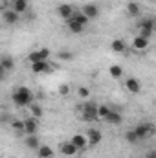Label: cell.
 <instances>
[{
    "label": "cell",
    "mask_w": 156,
    "mask_h": 158,
    "mask_svg": "<svg viewBox=\"0 0 156 158\" xmlns=\"http://www.w3.org/2000/svg\"><path fill=\"white\" fill-rule=\"evenodd\" d=\"M24 143H26V147H28V149L37 151V147L40 145L39 136H37V134H30V136H26V138H24Z\"/></svg>",
    "instance_id": "cell-18"
},
{
    "label": "cell",
    "mask_w": 156,
    "mask_h": 158,
    "mask_svg": "<svg viewBox=\"0 0 156 158\" xmlns=\"http://www.w3.org/2000/svg\"><path fill=\"white\" fill-rule=\"evenodd\" d=\"M79 109H81V118L84 121H99L97 119V103L88 101V103H83Z\"/></svg>",
    "instance_id": "cell-2"
},
{
    "label": "cell",
    "mask_w": 156,
    "mask_h": 158,
    "mask_svg": "<svg viewBox=\"0 0 156 158\" xmlns=\"http://www.w3.org/2000/svg\"><path fill=\"white\" fill-rule=\"evenodd\" d=\"M11 2H13V0H11Z\"/></svg>",
    "instance_id": "cell-36"
},
{
    "label": "cell",
    "mask_w": 156,
    "mask_h": 158,
    "mask_svg": "<svg viewBox=\"0 0 156 158\" xmlns=\"http://www.w3.org/2000/svg\"><path fill=\"white\" fill-rule=\"evenodd\" d=\"M11 129L15 132H24V119H13L11 121Z\"/></svg>",
    "instance_id": "cell-26"
},
{
    "label": "cell",
    "mask_w": 156,
    "mask_h": 158,
    "mask_svg": "<svg viewBox=\"0 0 156 158\" xmlns=\"http://www.w3.org/2000/svg\"><path fill=\"white\" fill-rule=\"evenodd\" d=\"M30 112H31V118H37V119H40L42 118V107H40L39 103H31L30 105Z\"/></svg>",
    "instance_id": "cell-24"
},
{
    "label": "cell",
    "mask_w": 156,
    "mask_h": 158,
    "mask_svg": "<svg viewBox=\"0 0 156 158\" xmlns=\"http://www.w3.org/2000/svg\"><path fill=\"white\" fill-rule=\"evenodd\" d=\"M125 88H127L130 94H138V92L142 90V85H140V81L136 77H127L125 79Z\"/></svg>",
    "instance_id": "cell-11"
},
{
    "label": "cell",
    "mask_w": 156,
    "mask_h": 158,
    "mask_svg": "<svg viewBox=\"0 0 156 158\" xmlns=\"http://www.w3.org/2000/svg\"><path fill=\"white\" fill-rule=\"evenodd\" d=\"M57 55H59V59H63V61H72V59H74V55H72L70 52H59Z\"/></svg>",
    "instance_id": "cell-31"
},
{
    "label": "cell",
    "mask_w": 156,
    "mask_h": 158,
    "mask_svg": "<svg viewBox=\"0 0 156 158\" xmlns=\"http://www.w3.org/2000/svg\"><path fill=\"white\" fill-rule=\"evenodd\" d=\"M0 66H2L6 72H9V70L15 68V59H13V57H4V59H0Z\"/></svg>",
    "instance_id": "cell-23"
},
{
    "label": "cell",
    "mask_w": 156,
    "mask_h": 158,
    "mask_svg": "<svg viewBox=\"0 0 156 158\" xmlns=\"http://www.w3.org/2000/svg\"><path fill=\"white\" fill-rule=\"evenodd\" d=\"M132 48H134L136 52H143V50H147V48H149V39L136 35L134 40H132Z\"/></svg>",
    "instance_id": "cell-14"
},
{
    "label": "cell",
    "mask_w": 156,
    "mask_h": 158,
    "mask_svg": "<svg viewBox=\"0 0 156 158\" xmlns=\"http://www.w3.org/2000/svg\"><path fill=\"white\" fill-rule=\"evenodd\" d=\"M31 72H33V74H44V72H50V63H48V61H37V63H31Z\"/></svg>",
    "instance_id": "cell-16"
},
{
    "label": "cell",
    "mask_w": 156,
    "mask_h": 158,
    "mask_svg": "<svg viewBox=\"0 0 156 158\" xmlns=\"http://www.w3.org/2000/svg\"><path fill=\"white\" fill-rule=\"evenodd\" d=\"M48 57H50V50H48V48H40V50H33V52L28 55V61H30V63L48 61Z\"/></svg>",
    "instance_id": "cell-5"
},
{
    "label": "cell",
    "mask_w": 156,
    "mask_h": 158,
    "mask_svg": "<svg viewBox=\"0 0 156 158\" xmlns=\"http://www.w3.org/2000/svg\"><path fill=\"white\" fill-rule=\"evenodd\" d=\"M2 19H4L6 24H17L18 19H20V15H18L17 11H13V9H6L4 15H2Z\"/></svg>",
    "instance_id": "cell-15"
},
{
    "label": "cell",
    "mask_w": 156,
    "mask_h": 158,
    "mask_svg": "<svg viewBox=\"0 0 156 158\" xmlns=\"http://www.w3.org/2000/svg\"><path fill=\"white\" fill-rule=\"evenodd\" d=\"M61 153H63L64 156H76L79 151H77V147H76L72 142H64V143L61 145Z\"/></svg>",
    "instance_id": "cell-17"
},
{
    "label": "cell",
    "mask_w": 156,
    "mask_h": 158,
    "mask_svg": "<svg viewBox=\"0 0 156 158\" xmlns=\"http://www.w3.org/2000/svg\"><path fill=\"white\" fill-rule=\"evenodd\" d=\"M81 13H83L88 20H94V19L99 17V7H97L96 4H84L83 9H81Z\"/></svg>",
    "instance_id": "cell-7"
},
{
    "label": "cell",
    "mask_w": 156,
    "mask_h": 158,
    "mask_svg": "<svg viewBox=\"0 0 156 158\" xmlns=\"http://www.w3.org/2000/svg\"><path fill=\"white\" fill-rule=\"evenodd\" d=\"M127 13H129L130 17H138V15L142 13V7H140L136 2H129V4H127Z\"/></svg>",
    "instance_id": "cell-22"
},
{
    "label": "cell",
    "mask_w": 156,
    "mask_h": 158,
    "mask_svg": "<svg viewBox=\"0 0 156 158\" xmlns=\"http://www.w3.org/2000/svg\"><path fill=\"white\" fill-rule=\"evenodd\" d=\"M6 76H7V72H6V70H4V68L0 66V83H2L4 79H6Z\"/></svg>",
    "instance_id": "cell-33"
},
{
    "label": "cell",
    "mask_w": 156,
    "mask_h": 158,
    "mask_svg": "<svg viewBox=\"0 0 156 158\" xmlns=\"http://www.w3.org/2000/svg\"><path fill=\"white\" fill-rule=\"evenodd\" d=\"M66 28H68V31H72L74 35H79V33H83V31H84V28H86V26L79 24L77 20H74V19L70 17V19L66 20Z\"/></svg>",
    "instance_id": "cell-13"
},
{
    "label": "cell",
    "mask_w": 156,
    "mask_h": 158,
    "mask_svg": "<svg viewBox=\"0 0 156 158\" xmlns=\"http://www.w3.org/2000/svg\"><path fill=\"white\" fill-rule=\"evenodd\" d=\"M74 13H76V11H74V6H70V4H59V6H57V15H59L61 19H64V20H68Z\"/></svg>",
    "instance_id": "cell-8"
},
{
    "label": "cell",
    "mask_w": 156,
    "mask_h": 158,
    "mask_svg": "<svg viewBox=\"0 0 156 158\" xmlns=\"http://www.w3.org/2000/svg\"><path fill=\"white\" fill-rule=\"evenodd\" d=\"M109 72H110V76H112L114 79H119L121 76H123V70H121V66H117V64H112Z\"/></svg>",
    "instance_id": "cell-27"
},
{
    "label": "cell",
    "mask_w": 156,
    "mask_h": 158,
    "mask_svg": "<svg viewBox=\"0 0 156 158\" xmlns=\"http://www.w3.org/2000/svg\"><path fill=\"white\" fill-rule=\"evenodd\" d=\"M11 99L17 107H30L33 103V92L28 88V86H17L11 94Z\"/></svg>",
    "instance_id": "cell-1"
},
{
    "label": "cell",
    "mask_w": 156,
    "mask_h": 158,
    "mask_svg": "<svg viewBox=\"0 0 156 158\" xmlns=\"http://www.w3.org/2000/svg\"><path fill=\"white\" fill-rule=\"evenodd\" d=\"M110 50H112L114 53H123V52L127 50V42L123 39H114L110 42Z\"/></svg>",
    "instance_id": "cell-19"
},
{
    "label": "cell",
    "mask_w": 156,
    "mask_h": 158,
    "mask_svg": "<svg viewBox=\"0 0 156 158\" xmlns=\"http://www.w3.org/2000/svg\"><path fill=\"white\" fill-rule=\"evenodd\" d=\"M11 4H13V6H11V9H13V11H17L18 15H20V13H24V11L28 9V0H13Z\"/></svg>",
    "instance_id": "cell-21"
},
{
    "label": "cell",
    "mask_w": 156,
    "mask_h": 158,
    "mask_svg": "<svg viewBox=\"0 0 156 158\" xmlns=\"http://www.w3.org/2000/svg\"><path fill=\"white\" fill-rule=\"evenodd\" d=\"M70 142H72V143L77 147V151H84V149L88 147V140H86V134H74Z\"/></svg>",
    "instance_id": "cell-9"
},
{
    "label": "cell",
    "mask_w": 156,
    "mask_h": 158,
    "mask_svg": "<svg viewBox=\"0 0 156 158\" xmlns=\"http://www.w3.org/2000/svg\"><path fill=\"white\" fill-rule=\"evenodd\" d=\"M132 131H134V134H136L138 142H143V140H147V138L153 134V127H151L149 123H138Z\"/></svg>",
    "instance_id": "cell-4"
},
{
    "label": "cell",
    "mask_w": 156,
    "mask_h": 158,
    "mask_svg": "<svg viewBox=\"0 0 156 158\" xmlns=\"http://www.w3.org/2000/svg\"><path fill=\"white\" fill-rule=\"evenodd\" d=\"M105 121H109L110 125H121L123 123V116H121V112L119 110H116V109H110V112L107 114V118H105Z\"/></svg>",
    "instance_id": "cell-10"
},
{
    "label": "cell",
    "mask_w": 156,
    "mask_h": 158,
    "mask_svg": "<svg viewBox=\"0 0 156 158\" xmlns=\"http://www.w3.org/2000/svg\"><path fill=\"white\" fill-rule=\"evenodd\" d=\"M77 96L81 98V99L90 98V88H88V86H79V88H77Z\"/></svg>",
    "instance_id": "cell-28"
},
{
    "label": "cell",
    "mask_w": 156,
    "mask_h": 158,
    "mask_svg": "<svg viewBox=\"0 0 156 158\" xmlns=\"http://www.w3.org/2000/svg\"><path fill=\"white\" fill-rule=\"evenodd\" d=\"M138 30H140V37H145V39H151L153 37V33H154V20L151 19V17H147V19H142L140 22H138Z\"/></svg>",
    "instance_id": "cell-3"
},
{
    "label": "cell",
    "mask_w": 156,
    "mask_h": 158,
    "mask_svg": "<svg viewBox=\"0 0 156 158\" xmlns=\"http://www.w3.org/2000/svg\"><path fill=\"white\" fill-rule=\"evenodd\" d=\"M72 19H74V20H77L79 24H83V26H86V24L90 22V20H88L83 13H74V15H72Z\"/></svg>",
    "instance_id": "cell-29"
},
{
    "label": "cell",
    "mask_w": 156,
    "mask_h": 158,
    "mask_svg": "<svg viewBox=\"0 0 156 158\" xmlns=\"http://www.w3.org/2000/svg\"><path fill=\"white\" fill-rule=\"evenodd\" d=\"M101 138H103V134H101V131H97V129H90V131L86 132L88 145H97V143L101 142Z\"/></svg>",
    "instance_id": "cell-12"
},
{
    "label": "cell",
    "mask_w": 156,
    "mask_h": 158,
    "mask_svg": "<svg viewBox=\"0 0 156 158\" xmlns=\"http://www.w3.org/2000/svg\"><path fill=\"white\" fill-rule=\"evenodd\" d=\"M109 112H110L109 105H97V119H105Z\"/></svg>",
    "instance_id": "cell-25"
},
{
    "label": "cell",
    "mask_w": 156,
    "mask_h": 158,
    "mask_svg": "<svg viewBox=\"0 0 156 158\" xmlns=\"http://www.w3.org/2000/svg\"><path fill=\"white\" fill-rule=\"evenodd\" d=\"M37 132H39V119L37 118H26L24 119V132L22 134L30 136V134H37Z\"/></svg>",
    "instance_id": "cell-6"
},
{
    "label": "cell",
    "mask_w": 156,
    "mask_h": 158,
    "mask_svg": "<svg viewBox=\"0 0 156 158\" xmlns=\"http://www.w3.org/2000/svg\"><path fill=\"white\" fill-rule=\"evenodd\" d=\"M37 156L39 158H53V149L50 145H39L37 147Z\"/></svg>",
    "instance_id": "cell-20"
},
{
    "label": "cell",
    "mask_w": 156,
    "mask_h": 158,
    "mask_svg": "<svg viewBox=\"0 0 156 158\" xmlns=\"http://www.w3.org/2000/svg\"><path fill=\"white\" fill-rule=\"evenodd\" d=\"M0 7H2V0H0Z\"/></svg>",
    "instance_id": "cell-35"
},
{
    "label": "cell",
    "mask_w": 156,
    "mask_h": 158,
    "mask_svg": "<svg viewBox=\"0 0 156 158\" xmlns=\"http://www.w3.org/2000/svg\"><path fill=\"white\" fill-rule=\"evenodd\" d=\"M59 94H61V96H68V94H70V86H68V85H61V86H59Z\"/></svg>",
    "instance_id": "cell-32"
},
{
    "label": "cell",
    "mask_w": 156,
    "mask_h": 158,
    "mask_svg": "<svg viewBox=\"0 0 156 158\" xmlns=\"http://www.w3.org/2000/svg\"><path fill=\"white\" fill-rule=\"evenodd\" d=\"M147 158H156V151H149L147 153Z\"/></svg>",
    "instance_id": "cell-34"
},
{
    "label": "cell",
    "mask_w": 156,
    "mask_h": 158,
    "mask_svg": "<svg viewBox=\"0 0 156 158\" xmlns=\"http://www.w3.org/2000/svg\"><path fill=\"white\" fill-rule=\"evenodd\" d=\"M125 140H127L129 143H140L138 138H136V134H134V131H127V132H125Z\"/></svg>",
    "instance_id": "cell-30"
}]
</instances>
